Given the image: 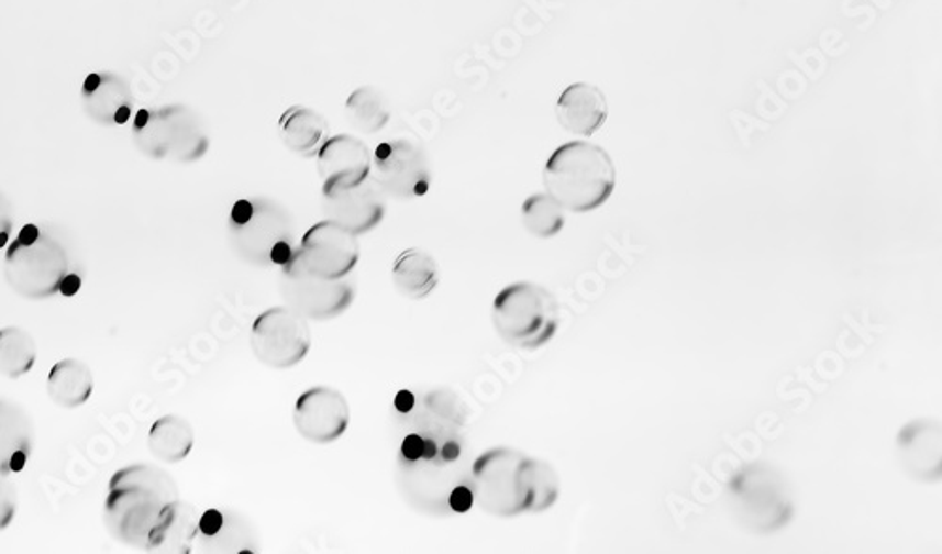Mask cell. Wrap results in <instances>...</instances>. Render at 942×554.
<instances>
[{
  "mask_svg": "<svg viewBox=\"0 0 942 554\" xmlns=\"http://www.w3.org/2000/svg\"><path fill=\"white\" fill-rule=\"evenodd\" d=\"M730 498L739 521L758 532L778 530L791 517L785 479L769 466L754 464L739 472L730 483Z\"/></svg>",
  "mask_w": 942,
  "mask_h": 554,
  "instance_id": "8",
  "label": "cell"
},
{
  "mask_svg": "<svg viewBox=\"0 0 942 554\" xmlns=\"http://www.w3.org/2000/svg\"><path fill=\"white\" fill-rule=\"evenodd\" d=\"M904 466L920 481H939L941 475V432L933 421L907 424L899 434Z\"/></svg>",
  "mask_w": 942,
  "mask_h": 554,
  "instance_id": "20",
  "label": "cell"
},
{
  "mask_svg": "<svg viewBox=\"0 0 942 554\" xmlns=\"http://www.w3.org/2000/svg\"><path fill=\"white\" fill-rule=\"evenodd\" d=\"M229 240L237 258L258 268H281L297 250L289 210L266 197L242 198L232 206Z\"/></svg>",
  "mask_w": 942,
  "mask_h": 554,
  "instance_id": "4",
  "label": "cell"
},
{
  "mask_svg": "<svg viewBox=\"0 0 942 554\" xmlns=\"http://www.w3.org/2000/svg\"><path fill=\"white\" fill-rule=\"evenodd\" d=\"M34 337L20 326L0 329V374L8 379H20L34 368Z\"/></svg>",
  "mask_w": 942,
  "mask_h": 554,
  "instance_id": "28",
  "label": "cell"
},
{
  "mask_svg": "<svg viewBox=\"0 0 942 554\" xmlns=\"http://www.w3.org/2000/svg\"><path fill=\"white\" fill-rule=\"evenodd\" d=\"M8 475L10 474L0 472V532L12 524L18 511V490L8 479Z\"/></svg>",
  "mask_w": 942,
  "mask_h": 554,
  "instance_id": "31",
  "label": "cell"
},
{
  "mask_svg": "<svg viewBox=\"0 0 942 554\" xmlns=\"http://www.w3.org/2000/svg\"><path fill=\"white\" fill-rule=\"evenodd\" d=\"M474 501L488 514L511 519L553 508L561 481L547 462L511 447L488 448L469 466Z\"/></svg>",
  "mask_w": 942,
  "mask_h": 554,
  "instance_id": "1",
  "label": "cell"
},
{
  "mask_svg": "<svg viewBox=\"0 0 942 554\" xmlns=\"http://www.w3.org/2000/svg\"><path fill=\"white\" fill-rule=\"evenodd\" d=\"M200 513L191 503L174 500L168 503L153 527L145 543L147 553L189 554L197 543Z\"/></svg>",
  "mask_w": 942,
  "mask_h": 554,
  "instance_id": "19",
  "label": "cell"
},
{
  "mask_svg": "<svg viewBox=\"0 0 942 554\" xmlns=\"http://www.w3.org/2000/svg\"><path fill=\"white\" fill-rule=\"evenodd\" d=\"M81 106L97 125H125L132 118L134 97L131 86L119 74L92 73L81 86Z\"/></svg>",
  "mask_w": 942,
  "mask_h": 554,
  "instance_id": "18",
  "label": "cell"
},
{
  "mask_svg": "<svg viewBox=\"0 0 942 554\" xmlns=\"http://www.w3.org/2000/svg\"><path fill=\"white\" fill-rule=\"evenodd\" d=\"M317 170L323 191L361 184L372 174V152L363 140L351 134H336L317 153Z\"/></svg>",
  "mask_w": 942,
  "mask_h": 554,
  "instance_id": "17",
  "label": "cell"
},
{
  "mask_svg": "<svg viewBox=\"0 0 942 554\" xmlns=\"http://www.w3.org/2000/svg\"><path fill=\"white\" fill-rule=\"evenodd\" d=\"M73 272V257L66 245L38 224H25L8 247L4 276L10 289L26 300H46L57 295Z\"/></svg>",
  "mask_w": 942,
  "mask_h": 554,
  "instance_id": "5",
  "label": "cell"
},
{
  "mask_svg": "<svg viewBox=\"0 0 942 554\" xmlns=\"http://www.w3.org/2000/svg\"><path fill=\"white\" fill-rule=\"evenodd\" d=\"M398 417L408 432L426 435L442 445L447 440L464 437V429L468 424V406L451 390H430L409 413Z\"/></svg>",
  "mask_w": 942,
  "mask_h": 554,
  "instance_id": "16",
  "label": "cell"
},
{
  "mask_svg": "<svg viewBox=\"0 0 942 554\" xmlns=\"http://www.w3.org/2000/svg\"><path fill=\"white\" fill-rule=\"evenodd\" d=\"M385 198L381 187L369 174L361 184L323 191V208L329 219L358 236L381 223L387 211Z\"/></svg>",
  "mask_w": 942,
  "mask_h": 554,
  "instance_id": "15",
  "label": "cell"
},
{
  "mask_svg": "<svg viewBox=\"0 0 942 554\" xmlns=\"http://www.w3.org/2000/svg\"><path fill=\"white\" fill-rule=\"evenodd\" d=\"M34 447L33 419L20 403L0 398V472H10L15 453L31 456Z\"/></svg>",
  "mask_w": 942,
  "mask_h": 554,
  "instance_id": "26",
  "label": "cell"
},
{
  "mask_svg": "<svg viewBox=\"0 0 942 554\" xmlns=\"http://www.w3.org/2000/svg\"><path fill=\"white\" fill-rule=\"evenodd\" d=\"M251 350L268 368H295L311 350L308 319L289 306L264 311L251 326Z\"/></svg>",
  "mask_w": 942,
  "mask_h": 554,
  "instance_id": "10",
  "label": "cell"
},
{
  "mask_svg": "<svg viewBox=\"0 0 942 554\" xmlns=\"http://www.w3.org/2000/svg\"><path fill=\"white\" fill-rule=\"evenodd\" d=\"M392 284L402 297L422 300L432 295L440 284V266L429 251L411 247L396 257Z\"/></svg>",
  "mask_w": 942,
  "mask_h": 554,
  "instance_id": "23",
  "label": "cell"
},
{
  "mask_svg": "<svg viewBox=\"0 0 942 554\" xmlns=\"http://www.w3.org/2000/svg\"><path fill=\"white\" fill-rule=\"evenodd\" d=\"M147 447L157 461L178 464L191 455L195 447V430L184 417H160L149 429Z\"/></svg>",
  "mask_w": 942,
  "mask_h": 554,
  "instance_id": "25",
  "label": "cell"
},
{
  "mask_svg": "<svg viewBox=\"0 0 942 554\" xmlns=\"http://www.w3.org/2000/svg\"><path fill=\"white\" fill-rule=\"evenodd\" d=\"M492 323L503 342L517 350L535 351L556 334L561 308L545 287L519 281L498 292L492 303Z\"/></svg>",
  "mask_w": 942,
  "mask_h": 554,
  "instance_id": "7",
  "label": "cell"
},
{
  "mask_svg": "<svg viewBox=\"0 0 942 554\" xmlns=\"http://www.w3.org/2000/svg\"><path fill=\"white\" fill-rule=\"evenodd\" d=\"M468 462L461 458L456 462H445L442 456L434 458H417V461H396V479L403 498L411 508L432 517L453 514L448 508V496L453 488L462 483H469Z\"/></svg>",
  "mask_w": 942,
  "mask_h": 554,
  "instance_id": "9",
  "label": "cell"
},
{
  "mask_svg": "<svg viewBox=\"0 0 942 554\" xmlns=\"http://www.w3.org/2000/svg\"><path fill=\"white\" fill-rule=\"evenodd\" d=\"M279 138L298 157H317L330 138L329 123L311 108L292 106L279 119Z\"/></svg>",
  "mask_w": 942,
  "mask_h": 554,
  "instance_id": "22",
  "label": "cell"
},
{
  "mask_svg": "<svg viewBox=\"0 0 942 554\" xmlns=\"http://www.w3.org/2000/svg\"><path fill=\"white\" fill-rule=\"evenodd\" d=\"M178 498V485L165 469L149 464L126 466L110 479L104 503L106 528L119 543L145 549L163 509Z\"/></svg>",
  "mask_w": 942,
  "mask_h": 554,
  "instance_id": "2",
  "label": "cell"
},
{
  "mask_svg": "<svg viewBox=\"0 0 942 554\" xmlns=\"http://www.w3.org/2000/svg\"><path fill=\"white\" fill-rule=\"evenodd\" d=\"M372 176L385 197L415 200L429 192L430 163L422 145L413 140L398 138L377 145L372 155Z\"/></svg>",
  "mask_w": 942,
  "mask_h": 554,
  "instance_id": "12",
  "label": "cell"
},
{
  "mask_svg": "<svg viewBox=\"0 0 942 554\" xmlns=\"http://www.w3.org/2000/svg\"><path fill=\"white\" fill-rule=\"evenodd\" d=\"M295 255L313 276L336 281L355 270L361 258V245L356 242V234L332 219H324L303 234Z\"/></svg>",
  "mask_w": 942,
  "mask_h": 554,
  "instance_id": "13",
  "label": "cell"
},
{
  "mask_svg": "<svg viewBox=\"0 0 942 554\" xmlns=\"http://www.w3.org/2000/svg\"><path fill=\"white\" fill-rule=\"evenodd\" d=\"M345 113L356 132L377 134L390 121L389 100L376 87H358L345 102Z\"/></svg>",
  "mask_w": 942,
  "mask_h": 554,
  "instance_id": "27",
  "label": "cell"
},
{
  "mask_svg": "<svg viewBox=\"0 0 942 554\" xmlns=\"http://www.w3.org/2000/svg\"><path fill=\"white\" fill-rule=\"evenodd\" d=\"M206 553H255L257 540L242 517L224 513L223 527L208 538H197Z\"/></svg>",
  "mask_w": 942,
  "mask_h": 554,
  "instance_id": "29",
  "label": "cell"
},
{
  "mask_svg": "<svg viewBox=\"0 0 942 554\" xmlns=\"http://www.w3.org/2000/svg\"><path fill=\"white\" fill-rule=\"evenodd\" d=\"M132 140L153 160L192 165L210 149L204 121L185 104L138 110L132 121Z\"/></svg>",
  "mask_w": 942,
  "mask_h": 554,
  "instance_id": "6",
  "label": "cell"
},
{
  "mask_svg": "<svg viewBox=\"0 0 942 554\" xmlns=\"http://www.w3.org/2000/svg\"><path fill=\"white\" fill-rule=\"evenodd\" d=\"M79 287H81V279H79L76 272H73V274H68V276L65 277V281L60 285V295H65V297H74V295L78 292Z\"/></svg>",
  "mask_w": 942,
  "mask_h": 554,
  "instance_id": "36",
  "label": "cell"
},
{
  "mask_svg": "<svg viewBox=\"0 0 942 554\" xmlns=\"http://www.w3.org/2000/svg\"><path fill=\"white\" fill-rule=\"evenodd\" d=\"M12 229V204H10V200H8L7 195L0 191V250L10 242Z\"/></svg>",
  "mask_w": 942,
  "mask_h": 554,
  "instance_id": "34",
  "label": "cell"
},
{
  "mask_svg": "<svg viewBox=\"0 0 942 554\" xmlns=\"http://www.w3.org/2000/svg\"><path fill=\"white\" fill-rule=\"evenodd\" d=\"M417 398L411 390H400L395 398V408L398 411V416H403V413H409L413 406H415Z\"/></svg>",
  "mask_w": 942,
  "mask_h": 554,
  "instance_id": "35",
  "label": "cell"
},
{
  "mask_svg": "<svg viewBox=\"0 0 942 554\" xmlns=\"http://www.w3.org/2000/svg\"><path fill=\"white\" fill-rule=\"evenodd\" d=\"M95 377L86 363L65 358L53 366L47 377V395L59 408L78 409L91 398Z\"/></svg>",
  "mask_w": 942,
  "mask_h": 554,
  "instance_id": "24",
  "label": "cell"
},
{
  "mask_svg": "<svg viewBox=\"0 0 942 554\" xmlns=\"http://www.w3.org/2000/svg\"><path fill=\"white\" fill-rule=\"evenodd\" d=\"M292 421L306 442L326 445L350 429V402L337 389L324 385L311 387L298 396Z\"/></svg>",
  "mask_w": 942,
  "mask_h": 554,
  "instance_id": "14",
  "label": "cell"
},
{
  "mask_svg": "<svg viewBox=\"0 0 942 554\" xmlns=\"http://www.w3.org/2000/svg\"><path fill=\"white\" fill-rule=\"evenodd\" d=\"M474 503V492H472L469 483H462L458 487L453 488V492L448 496V508L453 514L468 513Z\"/></svg>",
  "mask_w": 942,
  "mask_h": 554,
  "instance_id": "32",
  "label": "cell"
},
{
  "mask_svg": "<svg viewBox=\"0 0 942 554\" xmlns=\"http://www.w3.org/2000/svg\"><path fill=\"white\" fill-rule=\"evenodd\" d=\"M224 511L219 509H208L204 513H200L198 521V538H208L218 532L219 528L223 527Z\"/></svg>",
  "mask_w": 942,
  "mask_h": 554,
  "instance_id": "33",
  "label": "cell"
},
{
  "mask_svg": "<svg viewBox=\"0 0 942 554\" xmlns=\"http://www.w3.org/2000/svg\"><path fill=\"white\" fill-rule=\"evenodd\" d=\"M545 191L574 213H588L606 204L617 185L613 158L600 145L569 142L551 155L543 171Z\"/></svg>",
  "mask_w": 942,
  "mask_h": 554,
  "instance_id": "3",
  "label": "cell"
},
{
  "mask_svg": "<svg viewBox=\"0 0 942 554\" xmlns=\"http://www.w3.org/2000/svg\"><path fill=\"white\" fill-rule=\"evenodd\" d=\"M562 208L553 197L545 195H532L522 204V223L530 234L541 240H547L562 232L566 218Z\"/></svg>",
  "mask_w": 942,
  "mask_h": 554,
  "instance_id": "30",
  "label": "cell"
},
{
  "mask_svg": "<svg viewBox=\"0 0 942 554\" xmlns=\"http://www.w3.org/2000/svg\"><path fill=\"white\" fill-rule=\"evenodd\" d=\"M607 112L606 95L590 84L567 87L556 102L561 125L577 136H592L606 123Z\"/></svg>",
  "mask_w": 942,
  "mask_h": 554,
  "instance_id": "21",
  "label": "cell"
},
{
  "mask_svg": "<svg viewBox=\"0 0 942 554\" xmlns=\"http://www.w3.org/2000/svg\"><path fill=\"white\" fill-rule=\"evenodd\" d=\"M279 290L285 302L306 319L329 321L342 315L355 300V287L347 279H323L306 270L297 255L281 266Z\"/></svg>",
  "mask_w": 942,
  "mask_h": 554,
  "instance_id": "11",
  "label": "cell"
}]
</instances>
